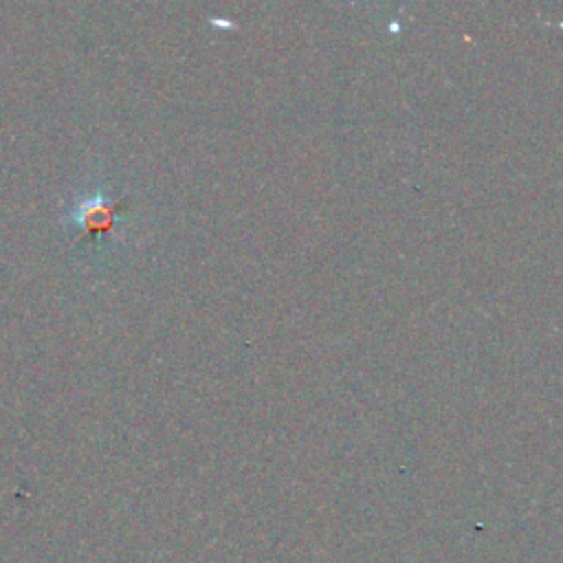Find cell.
I'll use <instances>...</instances> for the list:
<instances>
[{"mask_svg":"<svg viewBox=\"0 0 563 563\" xmlns=\"http://www.w3.org/2000/svg\"><path fill=\"white\" fill-rule=\"evenodd\" d=\"M117 209H119L117 202H114V205H103V202H99V205L88 207V209L84 211V229H86V233L92 235V233L106 231V229L110 227L112 216H114Z\"/></svg>","mask_w":563,"mask_h":563,"instance_id":"obj_1","label":"cell"}]
</instances>
